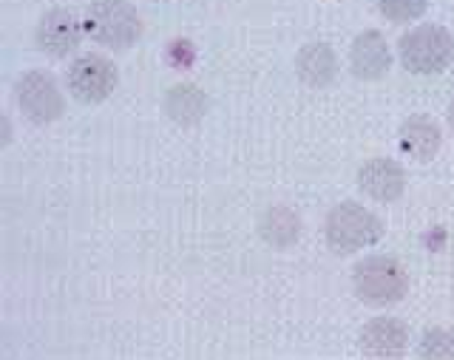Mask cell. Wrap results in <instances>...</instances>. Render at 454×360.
Listing matches in <instances>:
<instances>
[{
	"mask_svg": "<svg viewBox=\"0 0 454 360\" xmlns=\"http://www.w3.org/2000/svg\"><path fill=\"white\" fill-rule=\"evenodd\" d=\"M397 145L406 156H411L415 162H432L440 145H443V134H440V125L426 117V113H415L409 117L401 131H397Z\"/></svg>",
	"mask_w": 454,
	"mask_h": 360,
	"instance_id": "obj_11",
	"label": "cell"
},
{
	"mask_svg": "<svg viewBox=\"0 0 454 360\" xmlns=\"http://www.w3.org/2000/svg\"><path fill=\"white\" fill-rule=\"evenodd\" d=\"M378 12L392 23H411L429 6V0H375Z\"/></svg>",
	"mask_w": 454,
	"mask_h": 360,
	"instance_id": "obj_16",
	"label": "cell"
},
{
	"mask_svg": "<svg viewBox=\"0 0 454 360\" xmlns=\"http://www.w3.org/2000/svg\"><path fill=\"white\" fill-rule=\"evenodd\" d=\"M352 286L364 304L389 307L403 301L409 290V276L403 264L392 255H369L352 270Z\"/></svg>",
	"mask_w": 454,
	"mask_h": 360,
	"instance_id": "obj_2",
	"label": "cell"
},
{
	"mask_svg": "<svg viewBox=\"0 0 454 360\" xmlns=\"http://www.w3.org/2000/svg\"><path fill=\"white\" fill-rule=\"evenodd\" d=\"M418 355L426 360H454V333H449V329H426Z\"/></svg>",
	"mask_w": 454,
	"mask_h": 360,
	"instance_id": "obj_15",
	"label": "cell"
},
{
	"mask_svg": "<svg viewBox=\"0 0 454 360\" xmlns=\"http://www.w3.org/2000/svg\"><path fill=\"white\" fill-rule=\"evenodd\" d=\"M358 187L375 201H397L406 191V170L397 165L395 160H387V156H375L361 165L358 170Z\"/></svg>",
	"mask_w": 454,
	"mask_h": 360,
	"instance_id": "obj_8",
	"label": "cell"
},
{
	"mask_svg": "<svg viewBox=\"0 0 454 360\" xmlns=\"http://www.w3.org/2000/svg\"><path fill=\"white\" fill-rule=\"evenodd\" d=\"M165 113L170 122L182 128H193L205 120L207 113V94L193 82H179L165 94Z\"/></svg>",
	"mask_w": 454,
	"mask_h": 360,
	"instance_id": "obj_13",
	"label": "cell"
},
{
	"mask_svg": "<svg viewBox=\"0 0 454 360\" xmlns=\"http://www.w3.org/2000/svg\"><path fill=\"white\" fill-rule=\"evenodd\" d=\"M295 74L309 89H326L338 74V57L326 43H307L295 54Z\"/></svg>",
	"mask_w": 454,
	"mask_h": 360,
	"instance_id": "obj_12",
	"label": "cell"
},
{
	"mask_svg": "<svg viewBox=\"0 0 454 360\" xmlns=\"http://www.w3.org/2000/svg\"><path fill=\"white\" fill-rule=\"evenodd\" d=\"M85 35V23L71 9H51L40 18L35 43L43 54L49 57H68L80 49Z\"/></svg>",
	"mask_w": 454,
	"mask_h": 360,
	"instance_id": "obj_7",
	"label": "cell"
},
{
	"mask_svg": "<svg viewBox=\"0 0 454 360\" xmlns=\"http://www.w3.org/2000/svg\"><path fill=\"white\" fill-rule=\"evenodd\" d=\"M449 122H451V128H454V103L449 106Z\"/></svg>",
	"mask_w": 454,
	"mask_h": 360,
	"instance_id": "obj_18",
	"label": "cell"
},
{
	"mask_svg": "<svg viewBox=\"0 0 454 360\" xmlns=\"http://www.w3.org/2000/svg\"><path fill=\"white\" fill-rule=\"evenodd\" d=\"M358 343L369 357H401L409 347V326L397 318H375L361 329Z\"/></svg>",
	"mask_w": 454,
	"mask_h": 360,
	"instance_id": "obj_10",
	"label": "cell"
},
{
	"mask_svg": "<svg viewBox=\"0 0 454 360\" xmlns=\"http://www.w3.org/2000/svg\"><path fill=\"white\" fill-rule=\"evenodd\" d=\"M168 51H176V60H174L176 68H188L193 63V57H196V51H193V46L188 40H174Z\"/></svg>",
	"mask_w": 454,
	"mask_h": 360,
	"instance_id": "obj_17",
	"label": "cell"
},
{
	"mask_svg": "<svg viewBox=\"0 0 454 360\" xmlns=\"http://www.w3.org/2000/svg\"><path fill=\"white\" fill-rule=\"evenodd\" d=\"M85 35L114 51L131 49L142 37V18L128 0H94L85 9Z\"/></svg>",
	"mask_w": 454,
	"mask_h": 360,
	"instance_id": "obj_1",
	"label": "cell"
},
{
	"mask_svg": "<svg viewBox=\"0 0 454 360\" xmlns=\"http://www.w3.org/2000/svg\"><path fill=\"white\" fill-rule=\"evenodd\" d=\"M401 63L411 74H440L454 57V37L437 23H423L397 43Z\"/></svg>",
	"mask_w": 454,
	"mask_h": 360,
	"instance_id": "obj_4",
	"label": "cell"
},
{
	"mask_svg": "<svg viewBox=\"0 0 454 360\" xmlns=\"http://www.w3.org/2000/svg\"><path fill=\"white\" fill-rule=\"evenodd\" d=\"M326 244L338 255L358 253L383 239V222L358 201H340L326 215Z\"/></svg>",
	"mask_w": 454,
	"mask_h": 360,
	"instance_id": "obj_3",
	"label": "cell"
},
{
	"mask_svg": "<svg viewBox=\"0 0 454 360\" xmlns=\"http://www.w3.org/2000/svg\"><path fill=\"white\" fill-rule=\"evenodd\" d=\"M14 99H18V108L23 111V117L35 125H49L54 120L63 117L66 99L57 80L49 71H26V74L14 82Z\"/></svg>",
	"mask_w": 454,
	"mask_h": 360,
	"instance_id": "obj_5",
	"label": "cell"
},
{
	"mask_svg": "<svg viewBox=\"0 0 454 360\" xmlns=\"http://www.w3.org/2000/svg\"><path fill=\"white\" fill-rule=\"evenodd\" d=\"M349 66H352V74L358 80L387 77V71L392 68V51H389L387 37L375 32V28L361 32L349 49Z\"/></svg>",
	"mask_w": 454,
	"mask_h": 360,
	"instance_id": "obj_9",
	"label": "cell"
},
{
	"mask_svg": "<svg viewBox=\"0 0 454 360\" xmlns=\"http://www.w3.org/2000/svg\"><path fill=\"white\" fill-rule=\"evenodd\" d=\"M68 91L74 99H80L82 106H97L114 94L120 82L117 66L103 54H82L74 63L68 66Z\"/></svg>",
	"mask_w": 454,
	"mask_h": 360,
	"instance_id": "obj_6",
	"label": "cell"
},
{
	"mask_svg": "<svg viewBox=\"0 0 454 360\" xmlns=\"http://www.w3.org/2000/svg\"><path fill=\"white\" fill-rule=\"evenodd\" d=\"M259 236L270 244V247L287 250L298 241V236H301V219H298L295 210L284 207V205L267 207L264 215L259 219Z\"/></svg>",
	"mask_w": 454,
	"mask_h": 360,
	"instance_id": "obj_14",
	"label": "cell"
}]
</instances>
